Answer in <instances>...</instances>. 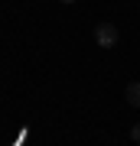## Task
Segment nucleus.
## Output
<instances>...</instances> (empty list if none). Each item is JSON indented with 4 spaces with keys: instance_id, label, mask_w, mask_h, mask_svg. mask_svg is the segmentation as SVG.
<instances>
[{
    "instance_id": "nucleus-1",
    "label": "nucleus",
    "mask_w": 140,
    "mask_h": 146,
    "mask_svg": "<svg viewBox=\"0 0 140 146\" xmlns=\"http://www.w3.org/2000/svg\"><path fill=\"white\" fill-rule=\"evenodd\" d=\"M117 39H121V33H117L114 23H98V26H94V42H98L101 49H114Z\"/></svg>"
},
{
    "instance_id": "nucleus-2",
    "label": "nucleus",
    "mask_w": 140,
    "mask_h": 146,
    "mask_svg": "<svg viewBox=\"0 0 140 146\" xmlns=\"http://www.w3.org/2000/svg\"><path fill=\"white\" fill-rule=\"evenodd\" d=\"M124 98H127V104H130V107H140V81H130V84H127Z\"/></svg>"
},
{
    "instance_id": "nucleus-3",
    "label": "nucleus",
    "mask_w": 140,
    "mask_h": 146,
    "mask_svg": "<svg viewBox=\"0 0 140 146\" xmlns=\"http://www.w3.org/2000/svg\"><path fill=\"white\" fill-rule=\"evenodd\" d=\"M130 140H134V143H140V123H134V127H130Z\"/></svg>"
},
{
    "instance_id": "nucleus-4",
    "label": "nucleus",
    "mask_w": 140,
    "mask_h": 146,
    "mask_svg": "<svg viewBox=\"0 0 140 146\" xmlns=\"http://www.w3.org/2000/svg\"><path fill=\"white\" fill-rule=\"evenodd\" d=\"M59 3H75V0H59Z\"/></svg>"
}]
</instances>
